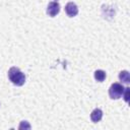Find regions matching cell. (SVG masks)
<instances>
[{"label":"cell","mask_w":130,"mask_h":130,"mask_svg":"<svg viewBox=\"0 0 130 130\" xmlns=\"http://www.w3.org/2000/svg\"><path fill=\"white\" fill-rule=\"evenodd\" d=\"M119 79L123 83H129L130 82V74L127 70H123L119 73Z\"/></svg>","instance_id":"cell-6"},{"label":"cell","mask_w":130,"mask_h":130,"mask_svg":"<svg viewBox=\"0 0 130 130\" xmlns=\"http://www.w3.org/2000/svg\"><path fill=\"white\" fill-rule=\"evenodd\" d=\"M65 12L67 13L68 16L73 17V16L77 15V13H78V7H77V5H76L75 3L69 2V3H67L66 6H65Z\"/></svg>","instance_id":"cell-4"},{"label":"cell","mask_w":130,"mask_h":130,"mask_svg":"<svg viewBox=\"0 0 130 130\" xmlns=\"http://www.w3.org/2000/svg\"><path fill=\"white\" fill-rule=\"evenodd\" d=\"M94 78H95V80H98L100 82L104 81L106 79V72L104 70H96L94 72Z\"/></svg>","instance_id":"cell-7"},{"label":"cell","mask_w":130,"mask_h":130,"mask_svg":"<svg viewBox=\"0 0 130 130\" xmlns=\"http://www.w3.org/2000/svg\"><path fill=\"white\" fill-rule=\"evenodd\" d=\"M129 94H130V88L129 87H125L122 95L124 96V100H125L126 103H128V101H129Z\"/></svg>","instance_id":"cell-8"},{"label":"cell","mask_w":130,"mask_h":130,"mask_svg":"<svg viewBox=\"0 0 130 130\" xmlns=\"http://www.w3.org/2000/svg\"><path fill=\"white\" fill-rule=\"evenodd\" d=\"M8 78L10 81L17 86H21L25 82V75L17 67H11L8 70Z\"/></svg>","instance_id":"cell-1"},{"label":"cell","mask_w":130,"mask_h":130,"mask_svg":"<svg viewBox=\"0 0 130 130\" xmlns=\"http://www.w3.org/2000/svg\"><path fill=\"white\" fill-rule=\"evenodd\" d=\"M124 88H125V87H124L121 83H118V82L113 83V84L110 86V88H109V95H110V98L113 99V100H118V99H120V98L122 96V94H123Z\"/></svg>","instance_id":"cell-2"},{"label":"cell","mask_w":130,"mask_h":130,"mask_svg":"<svg viewBox=\"0 0 130 130\" xmlns=\"http://www.w3.org/2000/svg\"><path fill=\"white\" fill-rule=\"evenodd\" d=\"M60 12V5L58 2L56 1H53V2H50L48 4V7H47V13L49 14V16H56L58 13Z\"/></svg>","instance_id":"cell-3"},{"label":"cell","mask_w":130,"mask_h":130,"mask_svg":"<svg viewBox=\"0 0 130 130\" xmlns=\"http://www.w3.org/2000/svg\"><path fill=\"white\" fill-rule=\"evenodd\" d=\"M103 118V111L101 109H94L91 114H90V119L92 122L96 123L99 121H101V119Z\"/></svg>","instance_id":"cell-5"}]
</instances>
